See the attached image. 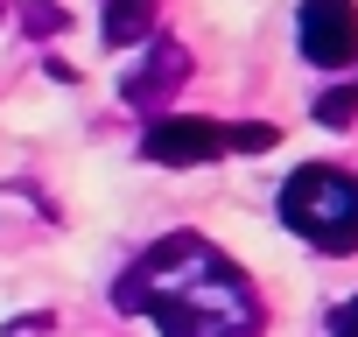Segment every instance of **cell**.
<instances>
[{"mask_svg":"<svg viewBox=\"0 0 358 337\" xmlns=\"http://www.w3.org/2000/svg\"><path fill=\"white\" fill-rule=\"evenodd\" d=\"M330 337H358V295L330 309Z\"/></svg>","mask_w":358,"mask_h":337,"instance_id":"obj_10","label":"cell"},{"mask_svg":"<svg viewBox=\"0 0 358 337\" xmlns=\"http://www.w3.org/2000/svg\"><path fill=\"white\" fill-rule=\"evenodd\" d=\"M316 120H323V127H351V120H358V78L337 85V92H323V99H316Z\"/></svg>","mask_w":358,"mask_h":337,"instance_id":"obj_7","label":"cell"},{"mask_svg":"<svg viewBox=\"0 0 358 337\" xmlns=\"http://www.w3.org/2000/svg\"><path fill=\"white\" fill-rule=\"evenodd\" d=\"M106 43H155V0H106Z\"/></svg>","mask_w":358,"mask_h":337,"instance_id":"obj_6","label":"cell"},{"mask_svg":"<svg viewBox=\"0 0 358 337\" xmlns=\"http://www.w3.org/2000/svg\"><path fill=\"white\" fill-rule=\"evenodd\" d=\"M281 225L316 253H358V176L330 162H302L281 183Z\"/></svg>","mask_w":358,"mask_h":337,"instance_id":"obj_2","label":"cell"},{"mask_svg":"<svg viewBox=\"0 0 358 337\" xmlns=\"http://www.w3.org/2000/svg\"><path fill=\"white\" fill-rule=\"evenodd\" d=\"M302 36V57L316 64V71H344V64H358V0H302V22H295Z\"/></svg>","mask_w":358,"mask_h":337,"instance_id":"obj_3","label":"cell"},{"mask_svg":"<svg viewBox=\"0 0 358 337\" xmlns=\"http://www.w3.org/2000/svg\"><path fill=\"white\" fill-rule=\"evenodd\" d=\"M232 141L218 120H148L141 134V155L162 162V168H197V162H218Z\"/></svg>","mask_w":358,"mask_h":337,"instance_id":"obj_4","label":"cell"},{"mask_svg":"<svg viewBox=\"0 0 358 337\" xmlns=\"http://www.w3.org/2000/svg\"><path fill=\"white\" fill-rule=\"evenodd\" d=\"M22 22H29V36H57L64 29V8H57V0H29Z\"/></svg>","mask_w":358,"mask_h":337,"instance_id":"obj_9","label":"cell"},{"mask_svg":"<svg viewBox=\"0 0 358 337\" xmlns=\"http://www.w3.org/2000/svg\"><path fill=\"white\" fill-rule=\"evenodd\" d=\"M120 309L155 316L162 337H260V295L253 281L197 232L155 239L120 274Z\"/></svg>","mask_w":358,"mask_h":337,"instance_id":"obj_1","label":"cell"},{"mask_svg":"<svg viewBox=\"0 0 358 337\" xmlns=\"http://www.w3.org/2000/svg\"><path fill=\"white\" fill-rule=\"evenodd\" d=\"M183 78H190V57L176 50L169 36H155V43H148V64H141V71L120 85V99H127L134 113H148V106H162V99H169L176 85H183Z\"/></svg>","mask_w":358,"mask_h":337,"instance_id":"obj_5","label":"cell"},{"mask_svg":"<svg viewBox=\"0 0 358 337\" xmlns=\"http://www.w3.org/2000/svg\"><path fill=\"white\" fill-rule=\"evenodd\" d=\"M225 141H232V148H239V155H267V148H274V141H281V134H274V127H267V120H246V127H225Z\"/></svg>","mask_w":358,"mask_h":337,"instance_id":"obj_8","label":"cell"}]
</instances>
